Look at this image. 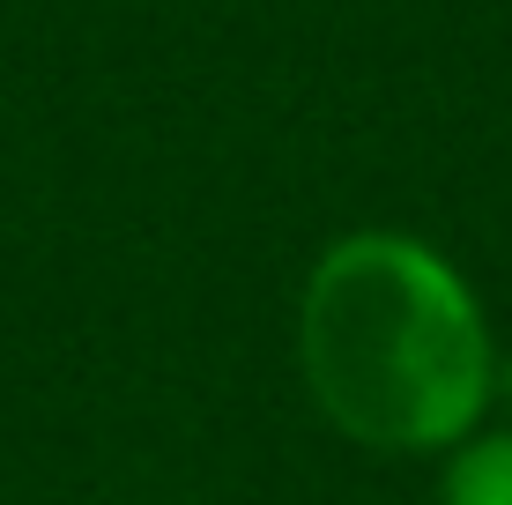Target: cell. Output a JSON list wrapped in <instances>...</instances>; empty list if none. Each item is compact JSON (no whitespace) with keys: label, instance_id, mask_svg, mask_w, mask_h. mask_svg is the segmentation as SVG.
<instances>
[{"label":"cell","instance_id":"obj_2","mask_svg":"<svg viewBox=\"0 0 512 505\" xmlns=\"http://www.w3.org/2000/svg\"><path fill=\"white\" fill-rule=\"evenodd\" d=\"M446 505H512V431H468L453 446Z\"/></svg>","mask_w":512,"mask_h":505},{"label":"cell","instance_id":"obj_1","mask_svg":"<svg viewBox=\"0 0 512 505\" xmlns=\"http://www.w3.org/2000/svg\"><path fill=\"white\" fill-rule=\"evenodd\" d=\"M297 364L320 416L372 454L461 446L498 394V350L475 290L409 231H349L312 260Z\"/></svg>","mask_w":512,"mask_h":505},{"label":"cell","instance_id":"obj_3","mask_svg":"<svg viewBox=\"0 0 512 505\" xmlns=\"http://www.w3.org/2000/svg\"><path fill=\"white\" fill-rule=\"evenodd\" d=\"M490 402H505V409H512V364H498V394H490Z\"/></svg>","mask_w":512,"mask_h":505}]
</instances>
